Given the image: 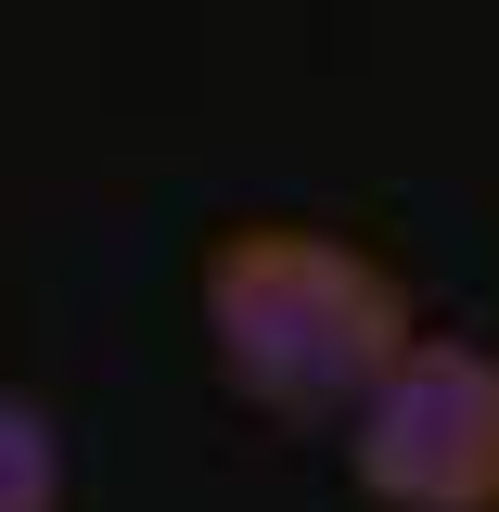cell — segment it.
Listing matches in <instances>:
<instances>
[{"label":"cell","instance_id":"cell-1","mask_svg":"<svg viewBox=\"0 0 499 512\" xmlns=\"http://www.w3.org/2000/svg\"><path fill=\"white\" fill-rule=\"evenodd\" d=\"M192 308H205L218 384H231L244 410H269V423H359V397L423 346L410 282H397L372 244L308 231V218H244V231H218Z\"/></svg>","mask_w":499,"mask_h":512},{"label":"cell","instance_id":"cell-2","mask_svg":"<svg viewBox=\"0 0 499 512\" xmlns=\"http://www.w3.org/2000/svg\"><path fill=\"white\" fill-rule=\"evenodd\" d=\"M346 474L372 512H499V346L423 333L346 423Z\"/></svg>","mask_w":499,"mask_h":512},{"label":"cell","instance_id":"cell-3","mask_svg":"<svg viewBox=\"0 0 499 512\" xmlns=\"http://www.w3.org/2000/svg\"><path fill=\"white\" fill-rule=\"evenodd\" d=\"M0 512H64V436L13 384H0Z\"/></svg>","mask_w":499,"mask_h":512}]
</instances>
